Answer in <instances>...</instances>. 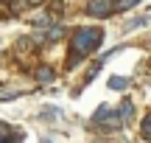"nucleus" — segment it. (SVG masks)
<instances>
[{"label":"nucleus","mask_w":151,"mask_h":143,"mask_svg":"<svg viewBox=\"0 0 151 143\" xmlns=\"http://www.w3.org/2000/svg\"><path fill=\"white\" fill-rule=\"evenodd\" d=\"M101 42H104V31L101 28H95V25L76 28V34H73V59H84L87 53L101 48Z\"/></svg>","instance_id":"1"},{"label":"nucleus","mask_w":151,"mask_h":143,"mask_svg":"<svg viewBox=\"0 0 151 143\" xmlns=\"http://www.w3.org/2000/svg\"><path fill=\"white\" fill-rule=\"evenodd\" d=\"M112 11H115V0H87L90 17H109Z\"/></svg>","instance_id":"2"},{"label":"nucleus","mask_w":151,"mask_h":143,"mask_svg":"<svg viewBox=\"0 0 151 143\" xmlns=\"http://www.w3.org/2000/svg\"><path fill=\"white\" fill-rule=\"evenodd\" d=\"M115 115L120 118V124H126L132 118V101H123V107H118V110H115Z\"/></svg>","instance_id":"3"},{"label":"nucleus","mask_w":151,"mask_h":143,"mask_svg":"<svg viewBox=\"0 0 151 143\" xmlns=\"http://www.w3.org/2000/svg\"><path fill=\"white\" fill-rule=\"evenodd\" d=\"M37 79L39 82H53V67H37Z\"/></svg>","instance_id":"4"},{"label":"nucleus","mask_w":151,"mask_h":143,"mask_svg":"<svg viewBox=\"0 0 151 143\" xmlns=\"http://www.w3.org/2000/svg\"><path fill=\"white\" fill-rule=\"evenodd\" d=\"M126 84H129V79H123V76H112V79H109V87H112V90H123Z\"/></svg>","instance_id":"5"},{"label":"nucleus","mask_w":151,"mask_h":143,"mask_svg":"<svg viewBox=\"0 0 151 143\" xmlns=\"http://www.w3.org/2000/svg\"><path fill=\"white\" fill-rule=\"evenodd\" d=\"M140 0H115V11H126V9H132V6H137Z\"/></svg>","instance_id":"6"},{"label":"nucleus","mask_w":151,"mask_h":143,"mask_svg":"<svg viewBox=\"0 0 151 143\" xmlns=\"http://www.w3.org/2000/svg\"><path fill=\"white\" fill-rule=\"evenodd\" d=\"M143 138H146V140H151V115L146 118V121H143Z\"/></svg>","instance_id":"7"},{"label":"nucleus","mask_w":151,"mask_h":143,"mask_svg":"<svg viewBox=\"0 0 151 143\" xmlns=\"http://www.w3.org/2000/svg\"><path fill=\"white\" fill-rule=\"evenodd\" d=\"M146 20H148V17H134V20L126 25V31H132V28H137V25H146Z\"/></svg>","instance_id":"8"},{"label":"nucleus","mask_w":151,"mask_h":143,"mask_svg":"<svg viewBox=\"0 0 151 143\" xmlns=\"http://www.w3.org/2000/svg\"><path fill=\"white\" fill-rule=\"evenodd\" d=\"M9 132H11V129L6 126V124H0V143H6V140H9Z\"/></svg>","instance_id":"9"},{"label":"nucleus","mask_w":151,"mask_h":143,"mask_svg":"<svg viewBox=\"0 0 151 143\" xmlns=\"http://www.w3.org/2000/svg\"><path fill=\"white\" fill-rule=\"evenodd\" d=\"M25 3H39V0H25Z\"/></svg>","instance_id":"10"}]
</instances>
